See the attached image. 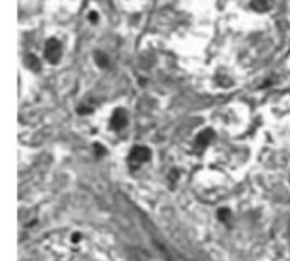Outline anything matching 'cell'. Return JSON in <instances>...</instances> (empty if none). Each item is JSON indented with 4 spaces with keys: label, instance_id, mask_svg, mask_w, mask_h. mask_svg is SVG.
<instances>
[{
    "label": "cell",
    "instance_id": "cell-1",
    "mask_svg": "<svg viewBox=\"0 0 290 261\" xmlns=\"http://www.w3.org/2000/svg\"><path fill=\"white\" fill-rule=\"evenodd\" d=\"M61 54H63L61 43L54 38L48 39L46 46H45V58L48 59V61H49L51 65H56V63L59 61V58H61Z\"/></svg>",
    "mask_w": 290,
    "mask_h": 261
},
{
    "label": "cell",
    "instance_id": "cell-2",
    "mask_svg": "<svg viewBox=\"0 0 290 261\" xmlns=\"http://www.w3.org/2000/svg\"><path fill=\"white\" fill-rule=\"evenodd\" d=\"M151 160V151L146 146H134L133 149H131L129 153V161L131 163H136V165H141V163H146V161Z\"/></svg>",
    "mask_w": 290,
    "mask_h": 261
},
{
    "label": "cell",
    "instance_id": "cell-3",
    "mask_svg": "<svg viewBox=\"0 0 290 261\" xmlns=\"http://www.w3.org/2000/svg\"><path fill=\"white\" fill-rule=\"evenodd\" d=\"M126 126H128V112L124 109H116L110 117V129L122 130Z\"/></svg>",
    "mask_w": 290,
    "mask_h": 261
},
{
    "label": "cell",
    "instance_id": "cell-4",
    "mask_svg": "<svg viewBox=\"0 0 290 261\" xmlns=\"http://www.w3.org/2000/svg\"><path fill=\"white\" fill-rule=\"evenodd\" d=\"M214 139V130L212 129H204L200 134L197 136L195 139V148L197 149H204L207 148V146L210 144V141Z\"/></svg>",
    "mask_w": 290,
    "mask_h": 261
},
{
    "label": "cell",
    "instance_id": "cell-5",
    "mask_svg": "<svg viewBox=\"0 0 290 261\" xmlns=\"http://www.w3.org/2000/svg\"><path fill=\"white\" fill-rule=\"evenodd\" d=\"M273 7V0H251V9L256 12H268Z\"/></svg>",
    "mask_w": 290,
    "mask_h": 261
},
{
    "label": "cell",
    "instance_id": "cell-6",
    "mask_svg": "<svg viewBox=\"0 0 290 261\" xmlns=\"http://www.w3.org/2000/svg\"><path fill=\"white\" fill-rule=\"evenodd\" d=\"M24 63H26L27 68L33 70V71L41 70V61H39V58L36 56V54H26V59H24Z\"/></svg>",
    "mask_w": 290,
    "mask_h": 261
},
{
    "label": "cell",
    "instance_id": "cell-7",
    "mask_svg": "<svg viewBox=\"0 0 290 261\" xmlns=\"http://www.w3.org/2000/svg\"><path fill=\"white\" fill-rule=\"evenodd\" d=\"M94 58H95V63H97L100 68H107V66H109V58H107V54L102 53V51H95Z\"/></svg>",
    "mask_w": 290,
    "mask_h": 261
},
{
    "label": "cell",
    "instance_id": "cell-8",
    "mask_svg": "<svg viewBox=\"0 0 290 261\" xmlns=\"http://www.w3.org/2000/svg\"><path fill=\"white\" fill-rule=\"evenodd\" d=\"M229 216H231V212L226 211V209H222V211H219V219H221V220H226Z\"/></svg>",
    "mask_w": 290,
    "mask_h": 261
},
{
    "label": "cell",
    "instance_id": "cell-9",
    "mask_svg": "<svg viewBox=\"0 0 290 261\" xmlns=\"http://www.w3.org/2000/svg\"><path fill=\"white\" fill-rule=\"evenodd\" d=\"M89 19H90V22H97V21H98L97 12H90V14H89Z\"/></svg>",
    "mask_w": 290,
    "mask_h": 261
}]
</instances>
